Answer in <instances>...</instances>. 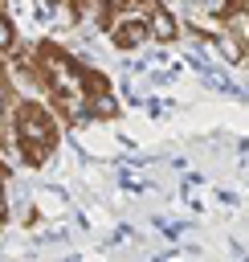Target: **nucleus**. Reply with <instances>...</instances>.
<instances>
[{
	"instance_id": "obj_1",
	"label": "nucleus",
	"mask_w": 249,
	"mask_h": 262,
	"mask_svg": "<svg viewBox=\"0 0 249 262\" xmlns=\"http://www.w3.org/2000/svg\"><path fill=\"white\" fill-rule=\"evenodd\" d=\"M12 131H16V156H20L24 164L41 168V164L53 156L57 139H61V119H57V111H53L49 102H41V98H20L16 111H12Z\"/></svg>"
},
{
	"instance_id": "obj_2",
	"label": "nucleus",
	"mask_w": 249,
	"mask_h": 262,
	"mask_svg": "<svg viewBox=\"0 0 249 262\" xmlns=\"http://www.w3.org/2000/svg\"><path fill=\"white\" fill-rule=\"evenodd\" d=\"M106 37H110V45L114 49H139L143 41H151V29H147V16L143 12H127V16H118L110 29H106Z\"/></svg>"
},
{
	"instance_id": "obj_3",
	"label": "nucleus",
	"mask_w": 249,
	"mask_h": 262,
	"mask_svg": "<svg viewBox=\"0 0 249 262\" xmlns=\"http://www.w3.org/2000/svg\"><path fill=\"white\" fill-rule=\"evenodd\" d=\"M147 29H151V41H159V45H171L176 37H180V20H176V12L167 8V4H147Z\"/></svg>"
},
{
	"instance_id": "obj_4",
	"label": "nucleus",
	"mask_w": 249,
	"mask_h": 262,
	"mask_svg": "<svg viewBox=\"0 0 249 262\" xmlns=\"http://www.w3.org/2000/svg\"><path fill=\"white\" fill-rule=\"evenodd\" d=\"M127 12H147V0H98V12H94V20H98V29L106 33L118 16H127Z\"/></svg>"
},
{
	"instance_id": "obj_5",
	"label": "nucleus",
	"mask_w": 249,
	"mask_h": 262,
	"mask_svg": "<svg viewBox=\"0 0 249 262\" xmlns=\"http://www.w3.org/2000/svg\"><path fill=\"white\" fill-rule=\"evenodd\" d=\"M78 86H82L86 102H94V98L110 94V78H106V74H102L98 66H78Z\"/></svg>"
},
{
	"instance_id": "obj_6",
	"label": "nucleus",
	"mask_w": 249,
	"mask_h": 262,
	"mask_svg": "<svg viewBox=\"0 0 249 262\" xmlns=\"http://www.w3.org/2000/svg\"><path fill=\"white\" fill-rule=\"evenodd\" d=\"M200 8H204V16H212V20H233L237 12H249V0H200Z\"/></svg>"
},
{
	"instance_id": "obj_7",
	"label": "nucleus",
	"mask_w": 249,
	"mask_h": 262,
	"mask_svg": "<svg viewBox=\"0 0 249 262\" xmlns=\"http://www.w3.org/2000/svg\"><path fill=\"white\" fill-rule=\"evenodd\" d=\"M86 111H90V119H118V98H114V90L102 94V98H94V102H86Z\"/></svg>"
},
{
	"instance_id": "obj_8",
	"label": "nucleus",
	"mask_w": 249,
	"mask_h": 262,
	"mask_svg": "<svg viewBox=\"0 0 249 262\" xmlns=\"http://www.w3.org/2000/svg\"><path fill=\"white\" fill-rule=\"evenodd\" d=\"M16 45H20V37H16V25H12V16L0 8V57H8Z\"/></svg>"
},
{
	"instance_id": "obj_9",
	"label": "nucleus",
	"mask_w": 249,
	"mask_h": 262,
	"mask_svg": "<svg viewBox=\"0 0 249 262\" xmlns=\"http://www.w3.org/2000/svg\"><path fill=\"white\" fill-rule=\"evenodd\" d=\"M4 221H8V188L0 184V225H4Z\"/></svg>"
},
{
	"instance_id": "obj_10",
	"label": "nucleus",
	"mask_w": 249,
	"mask_h": 262,
	"mask_svg": "<svg viewBox=\"0 0 249 262\" xmlns=\"http://www.w3.org/2000/svg\"><path fill=\"white\" fill-rule=\"evenodd\" d=\"M0 184H8V164L0 160Z\"/></svg>"
}]
</instances>
